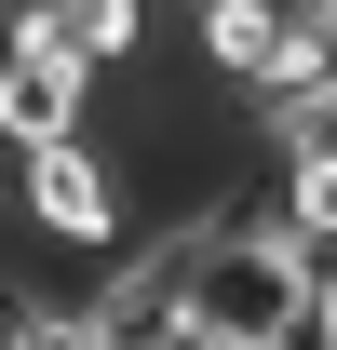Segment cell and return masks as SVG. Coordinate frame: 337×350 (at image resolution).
<instances>
[{
	"label": "cell",
	"mask_w": 337,
	"mask_h": 350,
	"mask_svg": "<svg viewBox=\"0 0 337 350\" xmlns=\"http://www.w3.org/2000/svg\"><path fill=\"white\" fill-rule=\"evenodd\" d=\"M297 297H310V269H297L284 216H203V229H189V323H203L216 350L284 337Z\"/></svg>",
	"instance_id": "obj_1"
},
{
	"label": "cell",
	"mask_w": 337,
	"mask_h": 350,
	"mask_svg": "<svg viewBox=\"0 0 337 350\" xmlns=\"http://www.w3.org/2000/svg\"><path fill=\"white\" fill-rule=\"evenodd\" d=\"M14 202H27V229L41 243H68V256H122L135 243V175L108 135H54V148H14Z\"/></svg>",
	"instance_id": "obj_2"
},
{
	"label": "cell",
	"mask_w": 337,
	"mask_h": 350,
	"mask_svg": "<svg viewBox=\"0 0 337 350\" xmlns=\"http://www.w3.org/2000/svg\"><path fill=\"white\" fill-rule=\"evenodd\" d=\"M95 108H108V81L54 41L41 14H14V0H0V162H14V148H54V135H82Z\"/></svg>",
	"instance_id": "obj_3"
},
{
	"label": "cell",
	"mask_w": 337,
	"mask_h": 350,
	"mask_svg": "<svg viewBox=\"0 0 337 350\" xmlns=\"http://www.w3.org/2000/svg\"><path fill=\"white\" fill-rule=\"evenodd\" d=\"M14 14H41V27L82 54L95 81H122L135 54H149V0H14Z\"/></svg>",
	"instance_id": "obj_4"
},
{
	"label": "cell",
	"mask_w": 337,
	"mask_h": 350,
	"mask_svg": "<svg viewBox=\"0 0 337 350\" xmlns=\"http://www.w3.org/2000/svg\"><path fill=\"white\" fill-rule=\"evenodd\" d=\"M0 350H95V310H68V297H41L27 310V323H14V337Z\"/></svg>",
	"instance_id": "obj_5"
},
{
	"label": "cell",
	"mask_w": 337,
	"mask_h": 350,
	"mask_svg": "<svg viewBox=\"0 0 337 350\" xmlns=\"http://www.w3.org/2000/svg\"><path fill=\"white\" fill-rule=\"evenodd\" d=\"M149 350H216V337H203V323H175V337H149Z\"/></svg>",
	"instance_id": "obj_6"
},
{
	"label": "cell",
	"mask_w": 337,
	"mask_h": 350,
	"mask_svg": "<svg viewBox=\"0 0 337 350\" xmlns=\"http://www.w3.org/2000/svg\"><path fill=\"white\" fill-rule=\"evenodd\" d=\"M284 14H310V0H284Z\"/></svg>",
	"instance_id": "obj_7"
}]
</instances>
